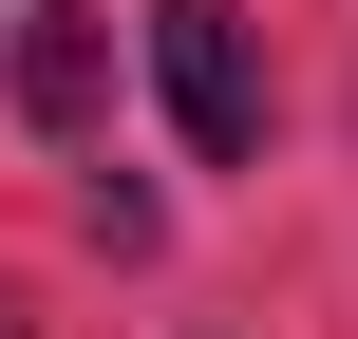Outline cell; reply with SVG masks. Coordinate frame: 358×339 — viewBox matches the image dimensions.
Wrapping results in <instances>:
<instances>
[{"label":"cell","mask_w":358,"mask_h":339,"mask_svg":"<svg viewBox=\"0 0 358 339\" xmlns=\"http://www.w3.org/2000/svg\"><path fill=\"white\" fill-rule=\"evenodd\" d=\"M151 75H170V132H189L208 170H245V151H264V57H245V19H227V0H151Z\"/></svg>","instance_id":"obj_1"},{"label":"cell","mask_w":358,"mask_h":339,"mask_svg":"<svg viewBox=\"0 0 358 339\" xmlns=\"http://www.w3.org/2000/svg\"><path fill=\"white\" fill-rule=\"evenodd\" d=\"M19 113H38V132H94V113H113V19L38 0V19H19Z\"/></svg>","instance_id":"obj_2"},{"label":"cell","mask_w":358,"mask_h":339,"mask_svg":"<svg viewBox=\"0 0 358 339\" xmlns=\"http://www.w3.org/2000/svg\"><path fill=\"white\" fill-rule=\"evenodd\" d=\"M0 19H19V0H0Z\"/></svg>","instance_id":"obj_3"}]
</instances>
